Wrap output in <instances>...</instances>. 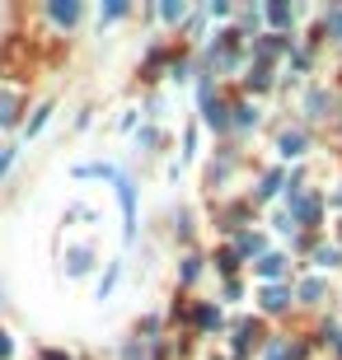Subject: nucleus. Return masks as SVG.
I'll list each match as a JSON object with an SVG mask.
<instances>
[{
    "instance_id": "4",
    "label": "nucleus",
    "mask_w": 342,
    "mask_h": 360,
    "mask_svg": "<svg viewBox=\"0 0 342 360\" xmlns=\"http://www.w3.org/2000/svg\"><path fill=\"white\" fill-rule=\"evenodd\" d=\"M108 173H113L108 164H80L76 169V178H108Z\"/></svg>"
},
{
    "instance_id": "8",
    "label": "nucleus",
    "mask_w": 342,
    "mask_h": 360,
    "mask_svg": "<svg viewBox=\"0 0 342 360\" xmlns=\"http://www.w3.org/2000/svg\"><path fill=\"white\" fill-rule=\"evenodd\" d=\"M267 19H272V24H286L290 10H286V5H272V10H267Z\"/></svg>"
},
{
    "instance_id": "2",
    "label": "nucleus",
    "mask_w": 342,
    "mask_h": 360,
    "mask_svg": "<svg viewBox=\"0 0 342 360\" xmlns=\"http://www.w3.org/2000/svg\"><path fill=\"white\" fill-rule=\"evenodd\" d=\"M89 267H94V253H89V248H76V253H71V262H66V272H71V276L89 272Z\"/></svg>"
},
{
    "instance_id": "3",
    "label": "nucleus",
    "mask_w": 342,
    "mask_h": 360,
    "mask_svg": "<svg viewBox=\"0 0 342 360\" xmlns=\"http://www.w3.org/2000/svg\"><path fill=\"white\" fill-rule=\"evenodd\" d=\"M76 14H80V10L71 5V0H56V5H52V19H56V24H76Z\"/></svg>"
},
{
    "instance_id": "10",
    "label": "nucleus",
    "mask_w": 342,
    "mask_h": 360,
    "mask_svg": "<svg viewBox=\"0 0 342 360\" xmlns=\"http://www.w3.org/2000/svg\"><path fill=\"white\" fill-rule=\"evenodd\" d=\"M10 159H14V150H5V145H0V173H5V164H10Z\"/></svg>"
},
{
    "instance_id": "7",
    "label": "nucleus",
    "mask_w": 342,
    "mask_h": 360,
    "mask_svg": "<svg viewBox=\"0 0 342 360\" xmlns=\"http://www.w3.org/2000/svg\"><path fill=\"white\" fill-rule=\"evenodd\" d=\"M319 295H323V285H319V281H305V285H300V300H319Z\"/></svg>"
},
{
    "instance_id": "6",
    "label": "nucleus",
    "mask_w": 342,
    "mask_h": 360,
    "mask_svg": "<svg viewBox=\"0 0 342 360\" xmlns=\"http://www.w3.org/2000/svg\"><path fill=\"white\" fill-rule=\"evenodd\" d=\"M258 272H263V276H282V272H286V262H282V257H263V262H258Z\"/></svg>"
},
{
    "instance_id": "11",
    "label": "nucleus",
    "mask_w": 342,
    "mask_h": 360,
    "mask_svg": "<svg viewBox=\"0 0 342 360\" xmlns=\"http://www.w3.org/2000/svg\"><path fill=\"white\" fill-rule=\"evenodd\" d=\"M47 360H66V356H61V351H52V356H47Z\"/></svg>"
},
{
    "instance_id": "1",
    "label": "nucleus",
    "mask_w": 342,
    "mask_h": 360,
    "mask_svg": "<svg viewBox=\"0 0 342 360\" xmlns=\"http://www.w3.org/2000/svg\"><path fill=\"white\" fill-rule=\"evenodd\" d=\"M117 197H122V206H127V230H132V220H136V187L127 178H117Z\"/></svg>"
},
{
    "instance_id": "9",
    "label": "nucleus",
    "mask_w": 342,
    "mask_h": 360,
    "mask_svg": "<svg viewBox=\"0 0 342 360\" xmlns=\"http://www.w3.org/2000/svg\"><path fill=\"white\" fill-rule=\"evenodd\" d=\"M282 150H286V154H300V136H282Z\"/></svg>"
},
{
    "instance_id": "5",
    "label": "nucleus",
    "mask_w": 342,
    "mask_h": 360,
    "mask_svg": "<svg viewBox=\"0 0 342 360\" xmlns=\"http://www.w3.org/2000/svg\"><path fill=\"white\" fill-rule=\"evenodd\" d=\"M263 304H267V309H286V290L267 285V290H263Z\"/></svg>"
}]
</instances>
